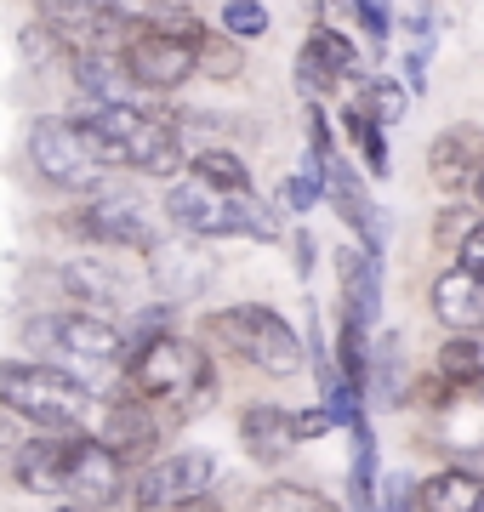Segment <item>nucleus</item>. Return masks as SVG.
<instances>
[{"mask_svg":"<svg viewBox=\"0 0 484 512\" xmlns=\"http://www.w3.org/2000/svg\"><path fill=\"white\" fill-rule=\"evenodd\" d=\"M0 410L40 433H63V439H97L109 399L92 382H80L69 370L40 365V359H0Z\"/></svg>","mask_w":484,"mask_h":512,"instance_id":"obj_1","label":"nucleus"},{"mask_svg":"<svg viewBox=\"0 0 484 512\" xmlns=\"http://www.w3.org/2000/svg\"><path fill=\"white\" fill-rule=\"evenodd\" d=\"M80 126L97 143V160L103 165H126V171L166 177V183H177V171L194 154L183 143L177 120L160 109H103V103H92V109L80 114Z\"/></svg>","mask_w":484,"mask_h":512,"instance_id":"obj_2","label":"nucleus"},{"mask_svg":"<svg viewBox=\"0 0 484 512\" xmlns=\"http://www.w3.org/2000/svg\"><path fill=\"white\" fill-rule=\"evenodd\" d=\"M126 382L131 399L143 404H166V410H200V404L217 399V370H211V353L188 336H154L137 353H126Z\"/></svg>","mask_w":484,"mask_h":512,"instance_id":"obj_3","label":"nucleus"},{"mask_svg":"<svg viewBox=\"0 0 484 512\" xmlns=\"http://www.w3.org/2000/svg\"><path fill=\"white\" fill-rule=\"evenodd\" d=\"M205 336L223 342L234 359H245L262 376H297L308 365V342H302L291 319L268 302H234V308H217L205 319Z\"/></svg>","mask_w":484,"mask_h":512,"instance_id":"obj_4","label":"nucleus"},{"mask_svg":"<svg viewBox=\"0 0 484 512\" xmlns=\"http://www.w3.org/2000/svg\"><path fill=\"white\" fill-rule=\"evenodd\" d=\"M23 336L40 353V365H57V370H69V376L126 365V330L114 325V319H103V313H86V308L35 313L23 325Z\"/></svg>","mask_w":484,"mask_h":512,"instance_id":"obj_5","label":"nucleus"},{"mask_svg":"<svg viewBox=\"0 0 484 512\" xmlns=\"http://www.w3.org/2000/svg\"><path fill=\"white\" fill-rule=\"evenodd\" d=\"M166 217L194 239H280V217L268 200L217 194L205 183H166Z\"/></svg>","mask_w":484,"mask_h":512,"instance_id":"obj_6","label":"nucleus"},{"mask_svg":"<svg viewBox=\"0 0 484 512\" xmlns=\"http://www.w3.org/2000/svg\"><path fill=\"white\" fill-rule=\"evenodd\" d=\"M29 165H35L40 183L57 188V194H97L103 171H109L97 160V143L86 137V126L63 120V114H40L29 126Z\"/></svg>","mask_w":484,"mask_h":512,"instance_id":"obj_7","label":"nucleus"},{"mask_svg":"<svg viewBox=\"0 0 484 512\" xmlns=\"http://www.w3.org/2000/svg\"><path fill=\"white\" fill-rule=\"evenodd\" d=\"M120 57L126 69L137 74V86L154 97L177 92L200 74V40H183V35H166L154 23H131V35L120 40Z\"/></svg>","mask_w":484,"mask_h":512,"instance_id":"obj_8","label":"nucleus"},{"mask_svg":"<svg viewBox=\"0 0 484 512\" xmlns=\"http://www.w3.org/2000/svg\"><path fill=\"white\" fill-rule=\"evenodd\" d=\"M69 222H75L92 245H120V251H154V245H160V228H154V217L143 211V200L126 194V188H109V183L97 188V194H86Z\"/></svg>","mask_w":484,"mask_h":512,"instance_id":"obj_9","label":"nucleus"},{"mask_svg":"<svg viewBox=\"0 0 484 512\" xmlns=\"http://www.w3.org/2000/svg\"><path fill=\"white\" fill-rule=\"evenodd\" d=\"M211 484H217V456H211V450H171L166 461H154V467H143V473H137L131 512L177 507V501L211 495Z\"/></svg>","mask_w":484,"mask_h":512,"instance_id":"obj_10","label":"nucleus"},{"mask_svg":"<svg viewBox=\"0 0 484 512\" xmlns=\"http://www.w3.org/2000/svg\"><path fill=\"white\" fill-rule=\"evenodd\" d=\"M131 490L126 461L114 456L103 439H75V456H69V490L63 501L80 512H109L120 507V495Z\"/></svg>","mask_w":484,"mask_h":512,"instance_id":"obj_11","label":"nucleus"},{"mask_svg":"<svg viewBox=\"0 0 484 512\" xmlns=\"http://www.w3.org/2000/svg\"><path fill=\"white\" fill-rule=\"evenodd\" d=\"M325 200H331L336 217L359 234V251L382 262V245H388V234H382V211H376V200L365 194V183H359V171L342 160V154L325 160Z\"/></svg>","mask_w":484,"mask_h":512,"instance_id":"obj_12","label":"nucleus"},{"mask_svg":"<svg viewBox=\"0 0 484 512\" xmlns=\"http://www.w3.org/2000/svg\"><path fill=\"white\" fill-rule=\"evenodd\" d=\"M69 69H75V86L86 92V103H103V109H154V92L137 86V74L126 69L120 52H75Z\"/></svg>","mask_w":484,"mask_h":512,"instance_id":"obj_13","label":"nucleus"},{"mask_svg":"<svg viewBox=\"0 0 484 512\" xmlns=\"http://www.w3.org/2000/svg\"><path fill=\"white\" fill-rule=\"evenodd\" d=\"M69 456H75V439H63V433H35V439L18 444V456H12V484L23 495H52L63 501L69 490Z\"/></svg>","mask_w":484,"mask_h":512,"instance_id":"obj_14","label":"nucleus"},{"mask_svg":"<svg viewBox=\"0 0 484 512\" xmlns=\"http://www.w3.org/2000/svg\"><path fill=\"white\" fill-rule=\"evenodd\" d=\"M354 74H359V46L342 29H331V23H314L308 40H302V57H297V86L331 92V86L354 80Z\"/></svg>","mask_w":484,"mask_h":512,"instance_id":"obj_15","label":"nucleus"},{"mask_svg":"<svg viewBox=\"0 0 484 512\" xmlns=\"http://www.w3.org/2000/svg\"><path fill=\"white\" fill-rule=\"evenodd\" d=\"M433 439L450 456H484V399L479 387H439L433 399Z\"/></svg>","mask_w":484,"mask_h":512,"instance_id":"obj_16","label":"nucleus"},{"mask_svg":"<svg viewBox=\"0 0 484 512\" xmlns=\"http://www.w3.org/2000/svg\"><path fill=\"white\" fill-rule=\"evenodd\" d=\"M240 444L245 456L257 461V467H285L291 450L302 444L297 433V410H280V404H245L240 410Z\"/></svg>","mask_w":484,"mask_h":512,"instance_id":"obj_17","label":"nucleus"},{"mask_svg":"<svg viewBox=\"0 0 484 512\" xmlns=\"http://www.w3.org/2000/svg\"><path fill=\"white\" fill-rule=\"evenodd\" d=\"M97 439L109 444L126 467L131 461H149L154 450H160V416H154V404H143V399H109Z\"/></svg>","mask_w":484,"mask_h":512,"instance_id":"obj_18","label":"nucleus"},{"mask_svg":"<svg viewBox=\"0 0 484 512\" xmlns=\"http://www.w3.org/2000/svg\"><path fill=\"white\" fill-rule=\"evenodd\" d=\"M57 285L86 313H103V308L126 302V274L114 268L109 256H69V262H57Z\"/></svg>","mask_w":484,"mask_h":512,"instance_id":"obj_19","label":"nucleus"},{"mask_svg":"<svg viewBox=\"0 0 484 512\" xmlns=\"http://www.w3.org/2000/svg\"><path fill=\"white\" fill-rule=\"evenodd\" d=\"M428 171L439 188H473V177L484 171V131L479 126H445L428 143Z\"/></svg>","mask_w":484,"mask_h":512,"instance_id":"obj_20","label":"nucleus"},{"mask_svg":"<svg viewBox=\"0 0 484 512\" xmlns=\"http://www.w3.org/2000/svg\"><path fill=\"white\" fill-rule=\"evenodd\" d=\"M428 308L445 330L473 336V330H484V279H473L467 268H445V274L433 279Z\"/></svg>","mask_w":484,"mask_h":512,"instance_id":"obj_21","label":"nucleus"},{"mask_svg":"<svg viewBox=\"0 0 484 512\" xmlns=\"http://www.w3.org/2000/svg\"><path fill=\"white\" fill-rule=\"evenodd\" d=\"M336 274H342V313L371 330L382 319V262L365 256L359 245H342L336 251Z\"/></svg>","mask_w":484,"mask_h":512,"instance_id":"obj_22","label":"nucleus"},{"mask_svg":"<svg viewBox=\"0 0 484 512\" xmlns=\"http://www.w3.org/2000/svg\"><path fill=\"white\" fill-rule=\"evenodd\" d=\"M479 495H484V473L456 461V467H439L416 484V512H473Z\"/></svg>","mask_w":484,"mask_h":512,"instance_id":"obj_23","label":"nucleus"},{"mask_svg":"<svg viewBox=\"0 0 484 512\" xmlns=\"http://www.w3.org/2000/svg\"><path fill=\"white\" fill-rule=\"evenodd\" d=\"M154 285H160V302H183V296L205 291L211 279V262L200 251H177V245H154Z\"/></svg>","mask_w":484,"mask_h":512,"instance_id":"obj_24","label":"nucleus"},{"mask_svg":"<svg viewBox=\"0 0 484 512\" xmlns=\"http://www.w3.org/2000/svg\"><path fill=\"white\" fill-rule=\"evenodd\" d=\"M188 177L205 188H217V194H251V171L234 148H194L188 154Z\"/></svg>","mask_w":484,"mask_h":512,"instance_id":"obj_25","label":"nucleus"},{"mask_svg":"<svg viewBox=\"0 0 484 512\" xmlns=\"http://www.w3.org/2000/svg\"><path fill=\"white\" fill-rule=\"evenodd\" d=\"M399 330H388L382 342L371 348V387H365V399L376 404H399L405 399V359H399Z\"/></svg>","mask_w":484,"mask_h":512,"instance_id":"obj_26","label":"nucleus"},{"mask_svg":"<svg viewBox=\"0 0 484 512\" xmlns=\"http://www.w3.org/2000/svg\"><path fill=\"white\" fill-rule=\"evenodd\" d=\"M439 382L450 387H473L484 376V336H450V342H439Z\"/></svg>","mask_w":484,"mask_h":512,"instance_id":"obj_27","label":"nucleus"},{"mask_svg":"<svg viewBox=\"0 0 484 512\" xmlns=\"http://www.w3.org/2000/svg\"><path fill=\"white\" fill-rule=\"evenodd\" d=\"M245 512H342V507L325 501L319 490H308V484H262L245 501Z\"/></svg>","mask_w":484,"mask_h":512,"instance_id":"obj_28","label":"nucleus"},{"mask_svg":"<svg viewBox=\"0 0 484 512\" xmlns=\"http://www.w3.org/2000/svg\"><path fill=\"white\" fill-rule=\"evenodd\" d=\"M342 126H348V143L365 154V171H371V177H388L393 160H388V137H382V126H376L365 109H348L342 114Z\"/></svg>","mask_w":484,"mask_h":512,"instance_id":"obj_29","label":"nucleus"},{"mask_svg":"<svg viewBox=\"0 0 484 512\" xmlns=\"http://www.w3.org/2000/svg\"><path fill=\"white\" fill-rule=\"evenodd\" d=\"M405 86L399 80H388V74H376V80H359V109L371 114L376 126H399L405 120Z\"/></svg>","mask_w":484,"mask_h":512,"instance_id":"obj_30","label":"nucleus"},{"mask_svg":"<svg viewBox=\"0 0 484 512\" xmlns=\"http://www.w3.org/2000/svg\"><path fill=\"white\" fill-rule=\"evenodd\" d=\"M268 6L262 0H223V12H217V29H223L228 40H262L268 35Z\"/></svg>","mask_w":484,"mask_h":512,"instance_id":"obj_31","label":"nucleus"},{"mask_svg":"<svg viewBox=\"0 0 484 512\" xmlns=\"http://www.w3.org/2000/svg\"><path fill=\"white\" fill-rule=\"evenodd\" d=\"M200 74H211V80H240V74H245L240 46H234L228 35H211V29H205V40H200Z\"/></svg>","mask_w":484,"mask_h":512,"instance_id":"obj_32","label":"nucleus"},{"mask_svg":"<svg viewBox=\"0 0 484 512\" xmlns=\"http://www.w3.org/2000/svg\"><path fill=\"white\" fill-rule=\"evenodd\" d=\"M319 200H325V177H319V171H297V177H285V188H280L285 211H314Z\"/></svg>","mask_w":484,"mask_h":512,"instance_id":"obj_33","label":"nucleus"},{"mask_svg":"<svg viewBox=\"0 0 484 512\" xmlns=\"http://www.w3.org/2000/svg\"><path fill=\"white\" fill-rule=\"evenodd\" d=\"M456 268H467L473 279H484V217L456 239Z\"/></svg>","mask_w":484,"mask_h":512,"instance_id":"obj_34","label":"nucleus"},{"mask_svg":"<svg viewBox=\"0 0 484 512\" xmlns=\"http://www.w3.org/2000/svg\"><path fill=\"white\" fill-rule=\"evenodd\" d=\"M354 18L365 23V35L371 40H388V29H393V12H388V0H354Z\"/></svg>","mask_w":484,"mask_h":512,"instance_id":"obj_35","label":"nucleus"},{"mask_svg":"<svg viewBox=\"0 0 484 512\" xmlns=\"http://www.w3.org/2000/svg\"><path fill=\"white\" fill-rule=\"evenodd\" d=\"M376 512H416V484H410L405 473H393L382 501H376Z\"/></svg>","mask_w":484,"mask_h":512,"instance_id":"obj_36","label":"nucleus"},{"mask_svg":"<svg viewBox=\"0 0 484 512\" xmlns=\"http://www.w3.org/2000/svg\"><path fill=\"white\" fill-rule=\"evenodd\" d=\"M331 427H336V421H331L325 404H319V410H297V433H302V439H325Z\"/></svg>","mask_w":484,"mask_h":512,"instance_id":"obj_37","label":"nucleus"},{"mask_svg":"<svg viewBox=\"0 0 484 512\" xmlns=\"http://www.w3.org/2000/svg\"><path fill=\"white\" fill-rule=\"evenodd\" d=\"M18 444H23V433H18V416L6 410V416H0V473L12 467V456H18Z\"/></svg>","mask_w":484,"mask_h":512,"instance_id":"obj_38","label":"nucleus"},{"mask_svg":"<svg viewBox=\"0 0 484 512\" xmlns=\"http://www.w3.org/2000/svg\"><path fill=\"white\" fill-rule=\"evenodd\" d=\"M291 268H297L302 279L314 274V234L302 228V234H291Z\"/></svg>","mask_w":484,"mask_h":512,"instance_id":"obj_39","label":"nucleus"},{"mask_svg":"<svg viewBox=\"0 0 484 512\" xmlns=\"http://www.w3.org/2000/svg\"><path fill=\"white\" fill-rule=\"evenodd\" d=\"M166 512H223V507H217V495H194V501H177Z\"/></svg>","mask_w":484,"mask_h":512,"instance_id":"obj_40","label":"nucleus"},{"mask_svg":"<svg viewBox=\"0 0 484 512\" xmlns=\"http://www.w3.org/2000/svg\"><path fill=\"white\" fill-rule=\"evenodd\" d=\"M405 74H410V86H422V80H428V52H410L405 57Z\"/></svg>","mask_w":484,"mask_h":512,"instance_id":"obj_41","label":"nucleus"},{"mask_svg":"<svg viewBox=\"0 0 484 512\" xmlns=\"http://www.w3.org/2000/svg\"><path fill=\"white\" fill-rule=\"evenodd\" d=\"M473 205H479V211H484V171H479V177H473Z\"/></svg>","mask_w":484,"mask_h":512,"instance_id":"obj_42","label":"nucleus"},{"mask_svg":"<svg viewBox=\"0 0 484 512\" xmlns=\"http://www.w3.org/2000/svg\"><path fill=\"white\" fill-rule=\"evenodd\" d=\"M57 512H80V507H69V501H63V507H57Z\"/></svg>","mask_w":484,"mask_h":512,"instance_id":"obj_43","label":"nucleus"},{"mask_svg":"<svg viewBox=\"0 0 484 512\" xmlns=\"http://www.w3.org/2000/svg\"><path fill=\"white\" fill-rule=\"evenodd\" d=\"M473 387H479V399H484V376H479V382H473Z\"/></svg>","mask_w":484,"mask_h":512,"instance_id":"obj_44","label":"nucleus"},{"mask_svg":"<svg viewBox=\"0 0 484 512\" xmlns=\"http://www.w3.org/2000/svg\"><path fill=\"white\" fill-rule=\"evenodd\" d=\"M473 512H484V495H479V507H473Z\"/></svg>","mask_w":484,"mask_h":512,"instance_id":"obj_45","label":"nucleus"}]
</instances>
